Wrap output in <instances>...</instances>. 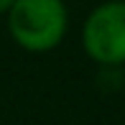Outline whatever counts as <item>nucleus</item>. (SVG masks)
Returning a JSON list of instances; mask_svg holds the SVG:
<instances>
[{"label": "nucleus", "mask_w": 125, "mask_h": 125, "mask_svg": "<svg viewBox=\"0 0 125 125\" xmlns=\"http://www.w3.org/2000/svg\"><path fill=\"white\" fill-rule=\"evenodd\" d=\"M82 49L100 69L125 66V0H105L87 13Z\"/></svg>", "instance_id": "nucleus-2"}, {"label": "nucleus", "mask_w": 125, "mask_h": 125, "mask_svg": "<svg viewBox=\"0 0 125 125\" xmlns=\"http://www.w3.org/2000/svg\"><path fill=\"white\" fill-rule=\"evenodd\" d=\"M15 0H0V15H8V10L13 8Z\"/></svg>", "instance_id": "nucleus-3"}, {"label": "nucleus", "mask_w": 125, "mask_h": 125, "mask_svg": "<svg viewBox=\"0 0 125 125\" xmlns=\"http://www.w3.org/2000/svg\"><path fill=\"white\" fill-rule=\"evenodd\" d=\"M5 23L15 46L28 54H49L66 38L69 8L64 0H15Z\"/></svg>", "instance_id": "nucleus-1"}]
</instances>
